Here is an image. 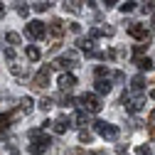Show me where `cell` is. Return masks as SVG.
Instances as JSON below:
<instances>
[{
    "label": "cell",
    "mask_w": 155,
    "mask_h": 155,
    "mask_svg": "<svg viewBox=\"0 0 155 155\" xmlns=\"http://www.w3.org/2000/svg\"><path fill=\"white\" fill-rule=\"evenodd\" d=\"M81 64V59H79V52L76 49H67L62 57H57V59L52 62V69H59V71H71V69H76Z\"/></svg>",
    "instance_id": "1"
},
{
    "label": "cell",
    "mask_w": 155,
    "mask_h": 155,
    "mask_svg": "<svg viewBox=\"0 0 155 155\" xmlns=\"http://www.w3.org/2000/svg\"><path fill=\"white\" fill-rule=\"evenodd\" d=\"M49 145H52V138H49V135L37 133V135H32V143L27 145V153H30V155H42V153L49 150Z\"/></svg>",
    "instance_id": "2"
},
{
    "label": "cell",
    "mask_w": 155,
    "mask_h": 155,
    "mask_svg": "<svg viewBox=\"0 0 155 155\" xmlns=\"http://www.w3.org/2000/svg\"><path fill=\"white\" fill-rule=\"evenodd\" d=\"M79 104H81V108L86 111V113H99L101 108H104V104H101V96L99 94H81V99H79Z\"/></svg>",
    "instance_id": "3"
},
{
    "label": "cell",
    "mask_w": 155,
    "mask_h": 155,
    "mask_svg": "<svg viewBox=\"0 0 155 155\" xmlns=\"http://www.w3.org/2000/svg\"><path fill=\"white\" fill-rule=\"evenodd\" d=\"M94 128H96V133H99L104 140H111V143L118 140V135H121L118 128H116L113 123H106V121H94Z\"/></svg>",
    "instance_id": "4"
},
{
    "label": "cell",
    "mask_w": 155,
    "mask_h": 155,
    "mask_svg": "<svg viewBox=\"0 0 155 155\" xmlns=\"http://www.w3.org/2000/svg\"><path fill=\"white\" fill-rule=\"evenodd\" d=\"M25 35L30 40H42V37H47V25L42 20H30L25 25Z\"/></svg>",
    "instance_id": "5"
},
{
    "label": "cell",
    "mask_w": 155,
    "mask_h": 155,
    "mask_svg": "<svg viewBox=\"0 0 155 155\" xmlns=\"http://www.w3.org/2000/svg\"><path fill=\"white\" fill-rule=\"evenodd\" d=\"M128 35L135 37L138 42H150V37H153L150 27H145V25H140V22H128Z\"/></svg>",
    "instance_id": "6"
},
{
    "label": "cell",
    "mask_w": 155,
    "mask_h": 155,
    "mask_svg": "<svg viewBox=\"0 0 155 155\" xmlns=\"http://www.w3.org/2000/svg\"><path fill=\"white\" fill-rule=\"evenodd\" d=\"M49 81H52V69L49 67H42L40 71L32 76V89H47Z\"/></svg>",
    "instance_id": "7"
},
{
    "label": "cell",
    "mask_w": 155,
    "mask_h": 155,
    "mask_svg": "<svg viewBox=\"0 0 155 155\" xmlns=\"http://www.w3.org/2000/svg\"><path fill=\"white\" fill-rule=\"evenodd\" d=\"M121 104L128 108V111H140L143 106H145V96H135V99H130V94L128 91H123V96H121Z\"/></svg>",
    "instance_id": "8"
},
{
    "label": "cell",
    "mask_w": 155,
    "mask_h": 155,
    "mask_svg": "<svg viewBox=\"0 0 155 155\" xmlns=\"http://www.w3.org/2000/svg\"><path fill=\"white\" fill-rule=\"evenodd\" d=\"M49 126H52V130H54L57 135H64V133L71 128V118H67V116H59V118H57V121H52Z\"/></svg>",
    "instance_id": "9"
},
{
    "label": "cell",
    "mask_w": 155,
    "mask_h": 155,
    "mask_svg": "<svg viewBox=\"0 0 155 155\" xmlns=\"http://www.w3.org/2000/svg\"><path fill=\"white\" fill-rule=\"evenodd\" d=\"M57 84H59L62 91H71V89L76 86V76H74L71 71H62V76H59V81H57Z\"/></svg>",
    "instance_id": "10"
},
{
    "label": "cell",
    "mask_w": 155,
    "mask_h": 155,
    "mask_svg": "<svg viewBox=\"0 0 155 155\" xmlns=\"http://www.w3.org/2000/svg\"><path fill=\"white\" fill-rule=\"evenodd\" d=\"M47 32L54 37V40H62V37H64V22L62 20H52L49 27H47Z\"/></svg>",
    "instance_id": "11"
},
{
    "label": "cell",
    "mask_w": 155,
    "mask_h": 155,
    "mask_svg": "<svg viewBox=\"0 0 155 155\" xmlns=\"http://www.w3.org/2000/svg\"><path fill=\"white\" fill-rule=\"evenodd\" d=\"M76 47H79L81 52H86L89 57H94V52H96V47H94V40H91V37H79V40H76Z\"/></svg>",
    "instance_id": "12"
},
{
    "label": "cell",
    "mask_w": 155,
    "mask_h": 155,
    "mask_svg": "<svg viewBox=\"0 0 155 155\" xmlns=\"http://www.w3.org/2000/svg\"><path fill=\"white\" fill-rule=\"evenodd\" d=\"M113 32H116L113 27H91L89 37H91V40H96V37H111Z\"/></svg>",
    "instance_id": "13"
},
{
    "label": "cell",
    "mask_w": 155,
    "mask_h": 155,
    "mask_svg": "<svg viewBox=\"0 0 155 155\" xmlns=\"http://www.w3.org/2000/svg\"><path fill=\"white\" fill-rule=\"evenodd\" d=\"M133 64L140 71H150L153 69V59H148V57H133Z\"/></svg>",
    "instance_id": "14"
},
{
    "label": "cell",
    "mask_w": 155,
    "mask_h": 155,
    "mask_svg": "<svg viewBox=\"0 0 155 155\" xmlns=\"http://www.w3.org/2000/svg\"><path fill=\"white\" fill-rule=\"evenodd\" d=\"M64 10L71 15H81V0H64Z\"/></svg>",
    "instance_id": "15"
},
{
    "label": "cell",
    "mask_w": 155,
    "mask_h": 155,
    "mask_svg": "<svg viewBox=\"0 0 155 155\" xmlns=\"http://www.w3.org/2000/svg\"><path fill=\"white\" fill-rule=\"evenodd\" d=\"M25 57H27L30 62H40L42 52H40V47H35V45H27V49H25Z\"/></svg>",
    "instance_id": "16"
},
{
    "label": "cell",
    "mask_w": 155,
    "mask_h": 155,
    "mask_svg": "<svg viewBox=\"0 0 155 155\" xmlns=\"http://www.w3.org/2000/svg\"><path fill=\"white\" fill-rule=\"evenodd\" d=\"M86 123H91V121H89V113H86V111H79V113H74V118H71V126H81V128H84Z\"/></svg>",
    "instance_id": "17"
},
{
    "label": "cell",
    "mask_w": 155,
    "mask_h": 155,
    "mask_svg": "<svg viewBox=\"0 0 155 155\" xmlns=\"http://www.w3.org/2000/svg\"><path fill=\"white\" fill-rule=\"evenodd\" d=\"M94 84H96V94H111V81L104 79V76H101V79H96Z\"/></svg>",
    "instance_id": "18"
},
{
    "label": "cell",
    "mask_w": 155,
    "mask_h": 155,
    "mask_svg": "<svg viewBox=\"0 0 155 155\" xmlns=\"http://www.w3.org/2000/svg\"><path fill=\"white\" fill-rule=\"evenodd\" d=\"M130 89H133V91H143V89H145V76H143V74L133 76V79H130Z\"/></svg>",
    "instance_id": "19"
},
{
    "label": "cell",
    "mask_w": 155,
    "mask_h": 155,
    "mask_svg": "<svg viewBox=\"0 0 155 155\" xmlns=\"http://www.w3.org/2000/svg\"><path fill=\"white\" fill-rule=\"evenodd\" d=\"M15 12L20 15V17H27L30 15V5L25 3V0H15Z\"/></svg>",
    "instance_id": "20"
},
{
    "label": "cell",
    "mask_w": 155,
    "mask_h": 155,
    "mask_svg": "<svg viewBox=\"0 0 155 155\" xmlns=\"http://www.w3.org/2000/svg\"><path fill=\"white\" fill-rule=\"evenodd\" d=\"M10 123H12V118H10V116H8V113H0V138L5 135V130L10 128Z\"/></svg>",
    "instance_id": "21"
},
{
    "label": "cell",
    "mask_w": 155,
    "mask_h": 155,
    "mask_svg": "<svg viewBox=\"0 0 155 155\" xmlns=\"http://www.w3.org/2000/svg\"><path fill=\"white\" fill-rule=\"evenodd\" d=\"M74 104H76V101H74V96H69L67 91H62V96H59V106H62V108H71Z\"/></svg>",
    "instance_id": "22"
},
{
    "label": "cell",
    "mask_w": 155,
    "mask_h": 155,
    "mask_svg": "<svg viewBox=\"0 0 155 155\" xmlns=\"http://www.w3.org/2000/svg\"><path fill=\"white\" fill-rule=\"evenodd\" d=\"M32 108H35V101L30 99V96H25V99H20V111H22V116H25V113H30Z\"/></svg>",
    "instance_id": "23"
},
{
    "label": "cell",
    "mask_w": 155,
    "mask_h": 155,
    "mask_svg": "<svg viewBox=\"0 0 155 155\" xmlns=\"http://www.w3.org/2000/svg\"><path fill=\"white\" fill-rule=\"evenodd\" d=\"M8 69H10L15 76H27V67H20V64H15V62H10Z\"/></svg>",
    "instance_id": "24"
},
{
    "label": "cell",
    "mask_w": 155,
    "mask_h": 155,
    "mask_svg": "<svg viewBox=\"0 0 155 155\" xmlns=\"http://www.w3.org/2000/svg\"><path fill=\"white\" fill-rule=\"evenodd\" d=\"M135 8H138V3H135V0H126L123 5H118V10H121L123 15H128V12H133Z\"/></svg>",
    "instance_id": "25"
},
{
    "label": "cell",
    "mask_w": 155,
    "mask_h": 155,
    "mask_svg": "<svg viewBox=\"0 0 155 155\" xmlns=\"http://www.w3.org/2000/svg\"><path fill=\"white\" fill-rule=\"evenodd\" d=\"M37 106H40V111H45V113H47V111L54 106V101L49 99V96H45V99H40V101H37Z\"/></svg>",
    "instance_id": "26"
},
{
    "label": "cell",
    "mask_w": 155,
    "mask_h": 155,
    "mask_svg": "<svg viewBox=\"0 0 155 155\" xmlns=\"http://www.w3.org/2000/svg\"><path fill=\"white\" fill-rule=\"evenodd\" d=\"M148 47H150V42H140V45H135V47H133V54H135V57H143Z\"/></svg>",
    "instance_id": "27"
},
{
    "label": "cell",
    "mask_w": 155,
    "mask_h": 155,
    "mask_svg": "<svg viewBox=\"0 0 155 155\" xmlns=\"http://www.w3.org/2000/svg\"><path fill=\"white\" fill-rule=\"evenodd\" d=\"M5 42L12 47V45H20V35H17V32H8L5 35Z\"/></svg>",
    "instance_id": "28"
},
{
    "label": "cell",
    "mask_w": 155,
    "mask_h": 155,
    "mask_svg": "<svg viewBox=\"0 0 155 155\" xmlns=\"http://www.w3.org/2000/svg\"><path fill=\"white\" fill-rule=\"evenodd\" d=\"M94 74H96V79H101V76H106V79H108V74H111V71H108V67H104V64H99V67L94 69Z\"/></svg>",
    "instance_id": "29"
},
{
    "label": "cell",
    "mask_w": 155,
    "mask_h": 155,
    "mask_svg": "<svg viewBox=\"0 0 155 155\" xmlns=\"http://www.w3.org/2000/svg\"><path fill=\"white\" fill-rule=\"evenodd\" d=\"M91 138H94V135H91L86 128H81V130H79V140H81V143H91Z\"/></svg>",
    "instance_id": "30"
},
{
    "label": "cell",
    "mask_w": 155,
    "mask_h": 155,
    "mask_svg": "<svg viewBox=\"0 0 155 155\" xmlns=\"http://www.w3.org/2000/svg\"><path fill=\"white\" fill-rule=\"evenodd\" d=\"M52 5H49V0H42V3H37L35 5V12H45V10H49Z\"/></svg>",
    "instance_id": "31"
},
{
    "label": "cell",
    "mask_w": 155,
    "mask_h": 155,
    "mask_svg": "<svg viewBox=\"0 0 155 155\" xmlns=\"http://www.w3.org/2000/svg\"><path fill=\"white\" fill-rule=\"evenodd\" d=\"M135 155H150V145H138L135 148Z\"/></svg>",
    "instance_id": "32"
},
{
    "label": "cell",
    "mask_w": 155,
    "mask_h": 155,
    "mask_svg": "<svg viewBox=\"0 0 155 155\" xmlns=\"http://www.w3.org/2000/svg\"><path fill=\"white\" fill-rule=\"evenodd\" d=\"M113 81H118V84L126 81V74H123V71H113Z\"/></svg>",
    "instance_id": "33"
},
{
    "label": "cell",
    "mask_w": 155,
    "mask_h": 155,
    "mask_svg": "<svg viewBox=\"0 0 155 155\" xmlns=\"http://www.w3.org/2000/svg\"><path fill=\"white\" fill-rule=\"evenodd\" d=\"M67 155H86V150H81V148H71V150H67Z\"/></svg>",
    "instance_id": "34"
},
{
    "label": "cell",
    "mask_w": 155,
    "mask_h": 155,
    "mask_svg": "<svg viewBox=\"0 0 155 155\" xmlns=\"http://www.w3.org/2000/svg\"><path fill=\"white\" fill-rule=\"evenodd\" d=\"M5 57L12 62V59H15V49H12V47H8V49H5Z\"/></svg>",
    "instance_id": "35"
},
{
    "label": "cell",
    "mask_w": 155,
    "mask_h": 155,
    "mask_svg": "<svg viewBox=\"0 0 155 155\" xmlns=\"http://www.w3.org/2000/svg\"><path fill=\"white\" fill-rule=\"evenodd\" d=\"M104 8H113V5H118V0H101Z\"/></svg>",
    "instance_id": "36"
},
{
    "label": "cell",
    "mask_w": 155,
    "mask_h": 155,
    "mask_svg": "<svg viewBox=\"0 0 155 155\" xmlns=\"http://www.w3.org/2000/svg\"><path fill=\"white\" fill-rule=\"evenodd\" d=\"M148 126H155V111H150V116H148Z\"/></svg>",
    "instance_id": "37"
},
{
    "label": "cell",
    "mask_w": 155,
    "mask_h": 155,
    "mask_svg": "<svg viewBox=\"0 0 155 155\" xmlns=\"http://www.w3.org/2000/svg\"><path fill=\"white\" fill-rule=\"evenodd\" d=\"M5 17V5H3V0H0V20Z\"/></svg>",
    "instance_id": "38"
},
{
    "label": "cell",
    "mask_w": 155,
    "mask_h": 155,
    "mask_svg": "<svg viewBox=\"0 0 155 155\" xmlns=\"http://www.w3.org/2000/svg\"><path fill=\"white\" fill-rule=\"evenodd\" d=\"M116 153H118V155H126V145H118V148H116Z\"/></svg>",
    "instance_id": "39"
},
{
    "label": "cell",
    "mask_w": 155,
    "mask_h": 155,
    "mask_svg": "<svg viewBox=\"0 0 155 155\" xmlns=\"http://www.w3.org/2000/svg\"><path fill=\"white\" fill-rule=\"evenodd\" d=\"M148 96H150V99L155 101V89H150V94H148Z\"/></svg>",
    "instance_id": "40"
},
{
    "label": "cell",
    "mask_w": 155,
    "mask_h": 155,
    "mask_svg": "<svg viewBox=\"0 0 155 155\" xmlns=\"http://www.w3.org/2000/svg\"><path fill=\"white\" fill-rule=\"evenodd\" d=\"M91 155H106V153H101V150H96V153H91Z\"/></svg>",
    "instance_id": "41"
},
{
    "label": "cell",
    "mask_w": 155,
    "mask_h": 155,
    "mask_svg": "<svg viewBox=\"0 0 155 155\" xmlns=\"http://www.w3.org/2000/svg\"><path fill=\"white\" fill-rule=\"evenodd\" d=\"M153 30H155V10H153Z\"/></svg>",
    "instance_id": "42"
}]
</instances>
